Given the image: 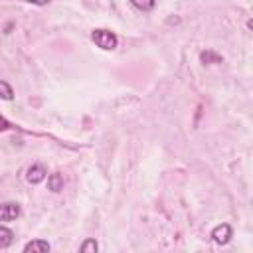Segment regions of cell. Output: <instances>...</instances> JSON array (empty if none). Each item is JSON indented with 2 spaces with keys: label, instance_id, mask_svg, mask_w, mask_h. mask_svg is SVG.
<instances>
[{
  "label": "cell",
  "instance_id": "obj_1",
  "mask_svg": "<svg viewBox=\"0 0 253 253\" xmlns=\"http://www.w3.org/2000/svg\"><path fill=\"white\" fill-rule=\"evenodd\" d=\"M91 40L95 42L97 47H101V49H105V51H113V49L117 47V43H119L117 34L111 32V30H105V28L93 30V32H91Z\"/></svg>",
  "mask_w": 253,
  "mask_h": 253
},
{
  "label": "cell",
  "instance_id": "obj_2",
  "mask_svg": "<svg viewBox=\"0 0 253 253\" xmlns=\"http://www.w3.org/2000/svg\"><path fill=\"white\" fill-rule=\"evenodd\" d=\"M211 239H213V243H217V245H225V243H229V239L233 237V229H231V225L229 223H217L213 229H211Z\"/></svg>",
  "mask_w": 253,
  "mask_h": 253
},
{
  "label": "cell",
  "instance_id": "obj_3",
  "mask_svg": "<svg viewBox=\"0 0 253 253\" xmlns=\"http://www.w3.org/2000/svg\"><path fill=\"white\" fill-rule=\"evenodd\" d=\"M20 213H22L20 204H16V202H4V204H0V221H6V223L16 221L20 217Z\"/></svg>",
  "mask_w": 253,
  "mask_h": 253
},
{
  "label": "cell",
  "instance_id": "obj_4",
  "mask_svg": "<svg viewBox=\"0 0 253 253\" xmlns=\"http://www.w3.org/2000/svg\"><path fill=\"white\" fill-rule=\"evenodd\" d=\"M47 178V170L43 164H32L28 170H26V180L30 184H40Z\"/></svg>",
  "mask_w": 253,
  "mask_h": 253
},
{
  "label": "cell",
  "instance_id": "obj_5",
  "mask_svg": "<svg viewBox=\"0 0 253 253\" xmlns=\"http://www.w3.org/2000/svg\"><path fill=\"white\" fill-rule=\"evenodd\" d=\"M51 245L45 239H32L24 245V253H47Z\"/></svg>",
  "mask_w": 253,
  "mask_h": 253
},
{
  "label": "cell",
  "instance_id": "obj_6",
  "mask_svg": "<svg viewBox=\"0 0 253 253\" xmlns=\"http://www.w3.org/2000/svg\"><path fill=\"white\" fill-rule=\"evenodd\" d=\"M63 176L59 174V172H53V174H49L47 176V190L49 192H53V194H57V192H61L63 190Z\"/></svg>",
  "mask_w": 253,
  "mask_h": 253
},
{
  "label": "cell",
  "instance_id": "obj_7",
  "mask_svg": "<svg viewBox=\"0 0 253 253\" xmlns=\"http://www.w3.org/2000/svg\"><path fill=\"white\" fill-rule=\"evenodd\" d=\"M200 61H202L204 65H211V63H221L223 57H221L219 53H215L213 49H206V51L200 53Z\"/></svg>",
  "mask_w": 253,
  "mask_h": 253
},
{
  "label": "cell",
  "instance_id": "obj_8",
  "mask_svg": "<svg viewBox=\"0 0 253 253\" xmlns=\"http://www.w3.org/2000/svg\"><path fill=\"white\" fill-rule=\"evenodd\" d=\"M14 241V231L6 225H0V247H10Z\"/></svg>",
  "mask_w": 253,
  "mask_h": 253
},
{
  "label": "cell",
  "instance_id": "obj_9",
  "mask_svg": "<svg viewBox=\"0 0 253 253\" xmlns=\"http://www.w3.org/2000/svg\"><path fill=\"white\" fill-rule=\"evenodd\" d=\"M136 10H140V12H150V10H154V6H156V0H128Z\"/></svg>",
  "mask_w": 253,
  "mask_h": 253
},
{
  "label": "cell",
  "instance_id": "obj_10",
  "mask_svg": "<svg viewBox=\"0 0 253 253\" xmlns=\"http://www.w3.org/2000/svg\"><path fill=\"white\" fill-rule=\"evenodd\" d=\"M0 99H4V101H12V99H14V89H12V85H10L8 81H2V79H0Z\"/></svg>",
  "mask_w": 253,
  "mask_h": 253
},
{
  "label": "cell",
  "instance_id": "obj_11",
  "mask_svg": "<svg viewBox=\"0 0 253 253\" xmlns=\"http://www.w3.org/2000/svg\"><path fill=\"white\" fill-rule=\"evenodd\" d=\"M97 249H99V245H97L95 239H85V241L79 245V251H81V253H95Z\"/></svg>",
  "mask_w": 253,
  "mask_h": 253
},
{
  "label": "cell",
  "instance_id": "obj_12",
  "mask_svg": "<svg viewBox=\"0 0 253 253\" xmlns=\"http://www.w3.org/2000/svg\"><path fill=\"white\" fill-rule=\"evenodd\" d=\"M22 2H28V4H34V6H47L51 0H22Z\"/></svg>",
  "mask_w": 253,
  "mask_h": 253
},
{
  "label": "cell",
  "instance_id": "obj_13",
  "mask_svg": "<svg viewBox=\"0 0 253 253\" xmlns=\"http://www.w3.org/2000/svg\"><path fill=\"white\" fill-rule=\"evenodd\" d=\"M8 126H10V123H6V121H4L2 117H0V132H2V130H6Z\"/></svg>",
  "mask_w": 253,
  "mask_h": 253
}]
</instances>
